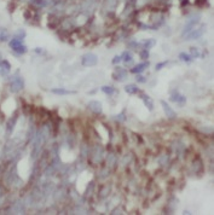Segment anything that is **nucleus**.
I'll list each match as a JSON object with an SVG mask.
<instances>
[{"label": "nucleus", "instance_id": "obj_4", "mask_svg": "<svg viewBox=\"0 0 214 215\" xmlns=\"http://www.w3.org/2000/svg\"><path fill=\"white\" fill-rule=\"evenodd\" d=\"M161 105H162L163 111H165V114H166V116H167L168 119H175V116H177L175 111L172 109V108H171L165 100H161Z\"/></svg>", "mask_w": 214, "mask_h": 215}, {"label": "nucleus", "instance_id": "obj_17", "mask_svg": "<svg viewBox=\"0 0 214 215\" xmlns=\"http://www.w3.org/2000/svg\"><path fill=\"white\" fill-rule=\"evenodd\" d=\"M9 39V35L8 33L4 30V29H0V41H5Z\"/></svg>", "mask_w": 214, "mask_h": 215}, {"label": "nucleus", "instance_id": "obj_23", "mask_svg": "<svg viewBox=\"0 0 214 215\" xmlns=\"http://www.w3.org/2000/svg\"><path fill=\"white\" fill-rule=\"evenodd\" d=\"M32 3L35 4V5H39V6H42V5H44L42 0H32Z\"/></svg>", "mask_w": 214, "mask_h": 215}, {"label": "nucleus", "instance_id": "obj_10", "mask_svg": "<svg viewBox=\"0 0 214 215\" xmlns=\"http://www.w3.org/2000/svg\"><path fill=\"white\" fill-rule=\"evenodd\" d=\"M148 67H149V63H148V62H145V63H140V64H137L134 68H132L131 71H132L133 74H139V73L144 71Z\"/></svg>", "mask_w": 214, "mask_h": 215}, {"label": "nucleus", "instance_id": "obj_26", "mask_svg": "<svg viewBox=\"0 0 214 215\" xmlns=\"http://www.w3.org/2000/svg\"><path fill=\"white\" fill-rule=\"evenodd\" d=\"M148 56H149V53H148V51H143V52L140 53V57H142L143 59H145V58H148Z\"/></svg>", "mask_w": 214, "mask_h": 215}, {"label": "nucleus", "instance_id": "obj_20", "mask_svg": "<svg viewBox=\"0 0 214 215\" xmlns=\"http://www.w3.org/2000/svg\"><path fill=\"white\" fill-rule=\"evenodd\" d=\"M26 36V32L24 30H17V33H16V35H15V38H17V39H23Z\"/></svg>", "mask_w": 214, "mask_h": 215}, {"label": "nucleus", "instance_id": "obj_8", "mask_svg": "<svg viewBox=\"0 0 214 215\" xmlns=\"http://www.w3.org/2000/svg\"><path fill=\"white\" fill-rule=\"evenodd\" d=\"M203 32H204V29L203 28H200V29H192L187 35H185L186 38H187V40H190V39H197V38H200L202 34H203Z\"/></svg>", "mask_w": 214, "mask_h": 215}, {"label": "nucleus", "instance_id": "obj_12", "mask_svg": "<svg viewBox=\"0 0 214 215\" xmlns=\"http://www.w3.org/2000/svg\"><path fill=\"white\" fill-rule=\"evenodd\" d=\"M52 93L58 94V95H65V94H71V93H74V92H73V91H69V89H65V88H62V87H58V88H53V89H52Z\"/></svg>", "mask_w": 214, "mask_h": 215}, {"label": "nucleus", "instance_id": "obj_1", "mask_svg": "<svg viewBox=\"0 0 214 215\" xmlns=\"http://www.w3.org/2000/svg\"><path fill=\"white\" fill-rule=\"evenodd\" d=\"M9 45H10V47L12 48V51H15V52H16V53H18V55H23V53H26V52H27V47L23 45L22 39L14 38L12 40H10Z\"/></svg>", "mask_w": 214, "mask_h": 215}, {"label": "nucleus", "instance_id": "obj_13", "mask_svg": "<svg viewBox=\"0 0 214 215\" xmlns=\"http://www.w3.org/2000/svg\"><path fill=\"white\" fill-rule=\"evenodd\" d=\"M125 91H126V93H128V94H136V93H138L139 88H138L136 85H127V86L125 87Z\"/></svg>", "mask_w": 214, "mask_h": 215}, {"label": "nucleus", "instance_id": "obj_5", "mask_svg": "<svg viewBox=\"0 0 214 215\" xmlns=\"http://www.w3.org/2000/svg\"><path fill=\"white\" fill-rule=\"evenodd\" d=\"M169 99H171L173 103H178L179 105H183V104H185V101H186V98H185L183 94H180L179 92L172 93V95H171Z\"/></svg>", "mask_w": 214, "mask_h": 215}, {"label": "nucleus", "instance_id": "obj_24", "mask_svg": "<svg viewBox=\"0 0 214 215\" xmlns=\"http://www.w3.org/2000/svg\"><path fill=\"white\" fill-rule=\"evenodd\" d=\"M120 62H121V57H120V56H115L114 59H113V64H118V63H120Z\"/></svg>", "mask_w": 214, "mask_h": 215}, {"label": "nucleus", "instance_id": "obj_15", "mask_svg": "<svg viewBox=\"0 0 214 215\" xmlns=\"http://www.w3.org/2000/svg\"><path fill=\"white\" fill-rule=\"evenodd\" d=\"M121 61H124L125 63H131L132 62V55L130 52H125L121 57Z\"/></svg>", "mask_w": 214, "mask_h": 215}, {"label": "nucleus", "instance_id": "obj_16", "mask_svg": "<svg viewBox=\"0 0 214 215\" xmlns=\"http://www.w3.org/2000/svg\"><path fill=\"white\" fill-rule=\"evenodd\" d=\"M179 58L181 59V61H184V62H191L192 61V57L190 56V55H187V53H180L179 55Z\"/></svg>", "mask_w": 214, "mask_h": 215}, {"label": "nucleus", "instance_id": "obj_19", "mask_svg": "<svg viewBox=\"0 0 214 215\" xmlns=\"http://www.w3.org/2000/svg\"><path fill=\"white\" fill-rule=\"evenodd\" d=\"M115 121H119V122H124L125 120H126V116H125V114L124 113H121V114H119V115H116L115 117Z\"/></svg>", "mask_w": 214, "mask_h": 215}, {"label": "nucleus", "instance_id": "obj_2", "mask_svg": "<svg viewBox=\"0 0 214 215\" xmlns=\"http://www.w3.org/2000/svg\"><path fill=\"white\" fill-rule=\"evenodd\" d=\"M10 86H11V91L15 92V93H17V92H20V91L23 89V87H24V81H23V79H22L21 76L16 75V76H14V77L11 79Z\"/></svg>", "mask_w": 214, "mask_h": 215}, {"label": "nucleus", "instance_id": "obj_25", "mask_svg": "<svg viewBox=\"0 0 214 215\" xmlns=\"http://www.w3.org/2000/svg\"><path fill=\"white\" fill-rule=\"evenodd\" d=\"M166 64H167V62H162V63H159V64L156 65V70H160V69H161L162 67H165Z\"/></svg>", "mask_w": 214, "mask_h": 215}, {"label": "nucleus", "instance_id": "obj_9", "mask_svg": "<svg viewBox=\"0 0 214 215\" xmlns=\"http://www.w3.org/2000/svg\"><path fill=\"white\" fill-rule=\"evenodd\" d=\"M115 79L118 81H125L127 79V71L125 69H121V68H118L115 70Z\"/></svg>", "mask_w": 214, "mask_h": 215}, {"label": "nucleus", "instance_id": "obj_3", "mask_svg": "<svg viewBox=\"0 0 214 215\" xmlns=\"http://www.w3.org/2000/svg\"><path fill=\"white\" fill-rule=\"evenodd\" d=\"M98 63V57L94 53H87L82 57V65L85 67H93Z\"/></svg>", "mask_w": 214, "mask_h": 215}, {"label": "nucleus", "instance_id": "obj_21", "mask_svg": "<svg viewBox=\"0 0 214 215\" xmlns=\"http://www.w3.org/2000/svg\"><path fill=\"white\" fill-rule=\"evenodd\" d=\"M198 56H200L198 50H197L196 47H192V48H191V57H192V58H196V57H198Z\"/></svg>", "mask_w": 214, "mask_h": 215}, {"label": "nucleus", "instance_id": "obj_7", "mask_svg": "<svg viewBox=\"0 0 214 215\" xmlns=\"http://www.w3.org/2000/svg\"><path fill=\"white\" fill-rule=\"evenodd\" d=\"M11 69V65L8 61L3 59V61H0V75H6Z\"/></svg>", "mask_w": 214, "mask_h": 215}, {"label": "nucleus", "instance_id": "obj_14", "mask_svg": "<svg viewBox=\"0 0 214 215\" xmlns=\"http://www.w3.org/2000/svg\"><path fill=\"white\" fill-rule=\"evenodd\" d=\"M102 91L105 93V94H108V95H112L115 93V88L112 87V86H103L102 87Z\"/></svg>", "mask_w": 214, "mask_h": 215}, {"label": "nucleus", "instance_id": "obj_22", "mask_svg": "<svg viewBox=\"0 0 214 215\" xmlns=\"http://www.w3.org/2000/svg\"><path fill=\"white\" fill-rule=\"evenodd\" d=\"M153 45H155V41H154V40H149V41L145 44V48H146V50H149Z\"/></svg>", "mask_w": 214, "mask_h": 215}, {"label": "nucleus", "instance_id": "obj_11", "mask_svg": "<svg viewBox=\"0 0 214 215\" xmlns=\"http://www.w3.org/2000/svg\"><path fill=\"white\" fill-rule=\"evenodd\" d=\"M142 99H143V101H144V105L148 108V110H153L154 109V103H153V100H151V98L149 97V95H146V94H144V95H142Z\"/></svg>", "mask_w": 214, "mask_h": 215}, {"label": "nucleus", "instance_id": "obj_18", "mask_svg": "<svg viewBox=\"0 0 214 215\" xmlns=\"http://www.w3.org/2000/svg\"><path fill=\"white\" fill-rule=\"evenodd\" d=\"M15 122H16V119H12V121L10 122L9 121V126H8V134H11L12 133V129L15 127Z\"/></svg>", "mask_w": 214, "mask_h": 215}, {"label": "nucleus", "instance_id": "obj_27", "mask_svg": "<svg viewBox=\"0 0 214 215\" xmlns=\"http://www.w3.org/2000/svg\"><path fill=\"white\" fill-rule=\"evenodd\" d=\"M137 81H138V82H145L146 79H144L143 76H138V77H137Z\"/></svg>", "mask_w": 214, "mask_h": 215}, {"label": "nucleus", "instance_id": "obj_6", "mask_svg": "<svg viewBox=\"0 0 214 215\" xmlns=\"http://www.w3.org/2000/svg\"><path fill=\"white\" fill-rule=\"evenodd\" d=\"M88 108L94 113V114H100L102 113V104L100 101H97V100H91L88 103Z\"/></svg>", "mask_w": 214, "mask_h": 215}]
</instances>
